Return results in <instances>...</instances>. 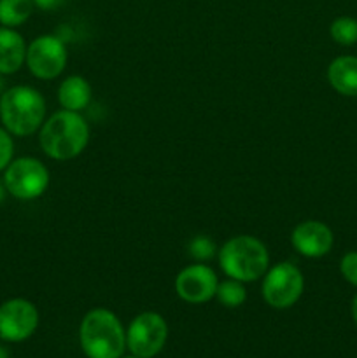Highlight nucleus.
Listing matches in <instances>:
<instances>
[{"instance_id":"1","label":"nucleus","mask_w":357,"mask_h":358,"mask_svg":"<svg viewBox=\"0 0 357 358\" xmlns=\"http://www.w3.org/2000/svg\"><path fill=\"white\" fill-rule=\"evenodd\" d=\"M90 124L80 112L56 110L38 129V145L42 152L55 161L79 157L90 143Z\"/></svg>"},{"instance_id":"2","label":"nucleus","mask_w":357,"mask_h":358,"mask_svg":"<svg viewBox=\"0 0 357 358\" xmlns=\"http://www.w3.org/2000/svg\"><path fill=\"white\" fill-rule=\"evenodd\" d=\"M79 343L88 358H121L126 352V329L114 311L93 308L80 320Z\"/></svg>"},{"instance_id":"3","label":"nucleus","mask_w":357,"mask_h":358,"mask_svg":"<svg viewBox=\"0 0 357 358\" xmlns=\"http://www.w3.org/2000/svg\"><path fill=\"white\" fill-rule=\"evenodd\" d=\"M46 110L44 96L31 86L18 84L7 87L0 96V122L18 138L37 133L46 121Z\"/></svg>"},{"instance_id":"4","label":"nucleus","mask_w":357,"mask_h":358,"mask_svg":"<svg viewBox=\"0 0 357 358\" xmlns=\"http://www.w3.org/2000/svg\"><path fill=\"white\" fill-rule=\"evenodd\" d=\"M220 271L227 278L244 283L258 282L270 268V252L259 238L237 234L223 243L217 252Z\"/></svg>"},{"instance_id":"5","label":"nucleus","mask_w":357,"mask_h":358,"mask_svg":"<svg viewBox=\"0 0 357 358\" xmlns=\"http://www.w3.org/2000/svg\"><path fill=\"white\" fill-rule=\"evenodd\" d=\"M303 292V271L290 261L276 262L262 276L261 296L273 310H289L301 299Z\"/></svg>"},{"instance_id":"6","label":"nucleus","mask_w":357,"mask_h":358,"mask_svg":"<svg viewBox=\"0 0 357 358\" xmlns=\"http://www.w3.org/2000/svg\"><path fill=\"white\" fill-rule=\"evenodd\" d=\"M51 184L48 166L37 157L23 156L13 159L4 170V185L7 194L20 201H34L44 196Z\"/></svg>"},{"instance_id":"7","label":"nucleus","mask_w":357,"mask_h":358,"mask_svg":"<svg viewBox=\"0 0 357 358\" xmlns=\"http://www.w3.org/2000/svg\"><path fill=\"white\" fill-rule=\"evenodd\" d=\"M168 339V324L156 311L139 313L126 329V350L139 358L160 355Z\"/></svg>"},{"instance_id":"8","label":"nucleus","mask_w":357,"mask_h":358,"mask_svg":"<svg viewBox=\"0 0 357 358\" xmlns=\"http://www.w3.org/2000/svg\"><path fill=\"white\" fill-rule=\"evenodd\" d=\"M69 52L59 35L44 34L35 37L27 48L24 65L30 73L41 80H52L65 72Z\"/></svg>"},{"instance_id":"9","label":"nucleus","mask_w":357,"mask_h":358,"mask_svg":"<svg viewBox=\"0 0 357 358\" xmlns=\"http://www.w3.org/2000/svg\"><path fill=\"white\" fill-rule=\"evenodd\" d=\"M38 310L31 301L13 297L0 304V339L7 343H23L38 327Z\"/></svg>"},{"instance_id":"10","label":"nucleus","mask_w":357,"mask_h":358,"mask_svg":"<svg viewBox=\"0 0 357 358\" xmlns=\"http://www.w3.org/2000/svg\"><path fill=\"white\" fill-rule=\"evenodd\" d=\"M217 278L216 271L206 262H192L175 276V294L188 304H205L216 299Z\"/></svg>"},{"instance_id":"11","label":"nucleus","mask_w":357,"mask_h":358,"mask_svg":"<svg viewBox=\"0 0 357 358\" xmlns=\"http://www.w3.org/2000/svg\"><path fill=\"white\" fill-rule=\"evenodd\" d=\"M290 245L300 255L308 259L324 257L335 245V234L321 220H303L290 233Z\"/></svg>"},{"instance_id":"12","label":"nucleus","mask_w":357,"mask_h":358,"mask_svg":"<svg viewBox=\"0 0 357 358\" xmlns=\"http://www.w3.org/2000/svg\"><path fill=\"white\" fill-rule=\"evenodd\" d=\"M27 42L16 28L0 27V73L20 72L27 59Z\"/></svg>"},{"instance_id":"13","label":"nucleus","mask_w":357,"mask_h":358,"mask_svg":"<svg viewBox=\"0 0 357 358\" xmlns=\"http://www.w3.org/2000/svg\"><path fill=\"white\" fill-rule=\"evenodd\" d=\"M93 100V87L90 80L83 76H69L59 83L58 101L59 107L65 110L83 112L90 107Z\"/></svg>"},{"instance_id":"14","label":"nucleus","mask_w":357,"mask_h":358,"mask_svg":"<svg viewBox=\"0 0 357 358\" xmlns=\"http://www.w3.org/2000/svg\"><path fill=\"white\" fill-rule=\"evenodd\" d=\"M328 80L336 93L357 96V56H338L328 66Z\"/></svg>"},{"instance_id":"15","label":"nucleus","mask_w":357,"mask_h":358,"mask_svg":"<svg viewBox=\"0 0 357 358\" xmlns=\"http://www.w3.org/2000/svg\"><path fill=\"white\" fill-rule=\"evenodd\" d=\"M35 9L34 0H0V24L18 28L30 20Z\"/></svg>"},{"instance_id":"16","label":"nucleus","mask_w":357,"mask_h":358,"mask_svg":"<svg viewBox=\"0 0 357 358\" xmlns=\"http://www.w3.org/2000/svg\"><path fill=\"white\" fill-rule=\"evenodd\" d=\"M216 299L223 304L224 308H240L244 306L245 301H247V289H245L244 282H238V280L226 278L223 282H219L216 292Z\"/></svg>"},{"instance_id":"17","label":"nucleus","mask_w":357,"mask_h":358,"mask_svg":"<svg viewBox=\"0 0 357 358\" xmlns=\"http://www.w3.org/2000/svg\"><path fill=\"white\" fill-rule=\"evenodd\" d=\"M331 38L340 45H354L357 42V20L350 16H340L329 27Z\"/></svg>"},{"instance_id":"18","label":"nucleus","mask_w":357,"mask_h":358,"mask_svg":"<svg viewBox=\"0 0 357 358\" xmlns=\"http://www.w3.org/2000/svg\"><path fill=\"white\" fill-rule=\"evenodd\" d=\"M219 252V247L216 245V241L212 240L206 234H198V236L192 238L188 245V254L189 257L195 259L196 262H206L210 259H214Z\"/></svg>"},{"instance_id":"19","label":"nucleus","mask_w":357,"mask_h":358,"mask_svg":"<svg viewBox=\"0 0 357 358\" xmlns=\"http://www.w3.org/2000/svg\"><path fill=\"white\" fill-rule=\"evenodd\" d=\"M14 159V140L13 135L4 126H0V171L9 166Z\"/></svg>"},{"instance_id":"20","label":"nucleus","mask_w":357,"mask_h":358,"mask_svg":"<svg viewBox=\"0 0 357 358\" xmlns=\"http://www.w3.org/2000/svg\"><path fill=\"white\" fill-rule=\"evenodd\" d=\"M340 273L350 285L357 287V252H349L342 257Z\"/></svg>"},{"instance_id":"21","label":"nucleus","mask_w":357,"mask_h":358,"mask_svg":"<svg viewBox=\"0 0 357 358\" xmlns=\"http://www.w3.org/2000/svg\"><path fill=\"white\" fill-rule=\"evenodd\" d=\"M66 0H34L35 7L41 10H55L62 7Z\"/></svg>"},{"instance_id":"22","label":"nucleus","mask_w":357,"mask_h":358,"mask_svg":"<svg viewBox=\"0 0 357 358\" xmlns=\"http://www.w3.org/2000/svg\"><path fill=\"white\" fill-rule=\"evenodd\" d=\"M350 310H352V318H354V322H356V325H357V294L354 296L352 308H350Z\"/></svg>"},{"instance_id":"23","label":"nucleus","mask_w":357,"mask_h":358,"mask_svg":"<svg viewBox=\"0 0 357 358\" xmlns=\"http://www.w3.org/2000/svg\"><path fill=\"white\" fill-rule=\"evenodd\" d=\"M6 194H7L6 185H4V180H0V205H2L4 199H6Z\"/></svg>"},{"instance_id":"24","label":"nucleus","mask_w":357,"mask_h":358,"mask_svg":"<svg viewBox=\"0 0 357 358\" xmlns=\"http://www.w3.org/2000/svg\"><path fill=\"white\" fill-rule=\"evenodd\" d=\"M4 77H6V76H4V73H0V96H2L4 91L7 90V87H6V79H4Z\"/></svg>"},{"instance_id":"25","label":"nucleus","mask_w":357,"mask_h":358,"mask_svg":"<svg viewBox=\"0 0 357 358\" xmlns=\"http://www.w3.org/2000/svg\"><path fill=\"white\" fill-rule=\"evenodd\" d=\"M0 358H9V350L0 346Z\"/></svg>"},{"instance_id":"26","label":"nucleus","mask_w":357,"mask_h":358,"mask_svg":"<svg viewBox=\"0 0 357 358\" xmlns=\"http://www.w3.org/2000/svg\"><path fill=\"white\" fill-rule=\"evenodd\" d=\"M121 358H139V357H135V355H122Z\"/></svg>"}]
</instances>
